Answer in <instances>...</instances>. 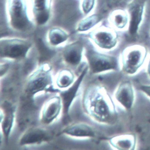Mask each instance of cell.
Instances as JSON below:
<instances>
[{
	"label": "cell",
	"instance_id": "cell-1",
	"mask_svg": "<svg viewBox=\"0 0 150 150\" xmlns=\"http://www.w3.org/2000/svg\"><path fill=\"white\" fill-rule=\"evenodd\" d=\"M81 106L84 112L98 124L114 125L118 120V112L112 98L105 86L100 84H92L85 89Z\"/></svg>",
	"mask_w": 150,
	"mask_h": 150
},
{
	"label": "cell",
	"instance_id": "cell-2",
	"mask_svg": "<svg viewBox=\"0 0 150 150\" xmlns=\"http://www.w3.org/2000/svg\"><path fill=\"white\" fill-rule=\"evenodd\" d=\"M5 9L8 24L12 30L27 32L35 26L28 0H5Z\"/></svg>",
	"mask_w": 150,
	"mask_h": 150
},
{
	"label": "cell",
	"instance_id": "cell-3",
	"mask_svg": "<svg viewBox=\"0 0 150 150\" xmlns=\"http://www.w3.org/2000/svg\"><path fill=\"white\" fill-rule=\"evenodd\" d=\"M54 81L52 74V66L49 62L40 64L28 76L24 86V94L29 98H33L37 94L54 89Z\"/></svg>",
	"mask_w": 150,
	"mask_h": 150
},
{
	"label": "cell",
	"instance_id": "cell-4",
	"mask_svg": "<svg viewBox=\"0 0 150 150\" xmlns=\"http://www.w3.org/2000/svg\"><path fill=\"white\" fill-rule=\"evenodd\" d=\"M33 45V41L29 39L2 37L0 39V57L4 59L23 60L28 57Z\"/></svg>",
	"mask_w": 150,
	"mask_h": 150
},
{
	"label": "cell",
	"instance_id": "cell-5",
	"mask_svg": "<svg viewBox=\"0 0 150 150\" xmlns=\"http://www.w3.org/2000/svg\"><path fill=\"white\" fill-rule=\"evenodd\" d=\"M84 58L88 71L94 75L108 71L121 70L120 59L114 55L99 52L91 48H86Z\"/></svg>",
	"mask_w": 150,
	"mask_h": 150
},
{
	"label": "cell",
	"instance_id": "cell-6",
	"mask_svg": "<svg viewBox=\"0 0 150 150\" xmlns=\"http://www.w3.org/2000/svg\"><path fill=\"white\" fill-rule=\"evenodd\" d=\"M147 56L145 46L134 44L125 47L120 55L121 70L128 75L136 74L144 64Z\"/></svg>",
	"mask_w": 150,
	"mask_h": 150
},
{
	"label": "cell",
	"instance_id": "cell-7",
	"mask_svg": "<svg viewBox=\"0 0 150 150\" xmlns=\"http://www.w3.org/2000/svg\"><path fill=\"white\" fill-rule=\"evenodd\" d=\"M88 39L97 48L104 51H111L118 44V35L111 26L98 25L88 32Z\"/></svg>",
	"mask_w": 150,
	"mask_h": 150
},
{
	"label": "cell",
	"instance_id": "cell-8",
	"mask_svg": "<svg viewBox=\"0 0 150 150\" xmlns=\"http://www.w3.org/2000/svg\"><path fill=\"white\" fill-rule=\"evenodd\" d=\"M88 71V68L87 65L81 71L80 74L76 78L74 82L70 86L64 89L57 91L58 94L60 96L62 102V116L63 119L64 120L69 117V113L71 105L74 99L78 95V92L81 86V83Z\"/></svg>",
	"mask_w": 150,
	"mask_h": 150
},
{
	"label": "cell",
	"instance_id": "cell-9",
	"mask_svg": "<svg viewBox=\"0 0 150 150\" xmlns=\"http://www.w3.org/2000/svg\"><path fill=\"white\" fill-rule=\"evenodd\" d=\"M30 14L36 26H44L52 15L53 0H28Z\"/></svg>",
	"mask_w": 150,
	"mask_h": 150
},
{
	"label": "cell",
	"instance_id": "cell-10",
	"mask_svg": "<svg viewBox=\"0 0 150 150\" xmlns=\"http://www.w3.org/2000/svg\"><path fill=\"white\" fill-rule=\"evenodd\" d=\"M146 0H131L126 10L129 16L128 32L131 36L138 34L143 22Z\"/></svg>",
	"mask_w": 150,
	"mask_h": 150
},
{
	"label": "cell",
	"instance_id": "cell-11",
	"mask_svg": "<svg viewBox=\"0 0 150 150\" xmlns=\"http://www.w3.org/2000/svg\"><path fill=\"white\" fill-rule=\"evenodd\" d=\"M53 134L51 131L40 126H32L27 129L20 136V146L38 145L52 140Z\"/></svg>",
	"mask_w": 150,
	"mask_h": 150
},
{
	"label": "cell",
	"instance_id": "cell-12",
	"mask_svg": "<svg viewBox=\"0 0 150 150\" xmlns=\"http://www.w3.org/2000/svg\"><path fill=\"white\" fill-rule=\"evenodd\" d=\"M16 106L15 104L4 100L1 104V131L4 141L7 144L13 130L16 118Z\"/></svg>",
	"mask_w": 150,
	"mask_h": 150
},
{
	"label": "cell",
	"instance_id": "cell-13",
	"mask_svg": "<svg viewBox=\"0 0 150 150\" xmlns=\"http://www.w3.org/2000/svg\"><path fill=\"white\" fill-rule=\"evenodd\" d=\"M63 111V105L59 94L53 95L43 104L39 116L40 122L44 125L53 124Z\"/></svg>",
	"mask_w": 150,
	"mask_h": 150
},
{
	"label": "cell",
	"instance_id": "cell-14",
	"mask_svg": "<svg viewBox=\"0 0 150 150\" xmlns=\"http://www.w3.org/2000/svg\"><path fill=\"white\" fill-rule=\"evenodd\" d=\"M86 48L81 40L78 39L66 45L62 49L61 58L67 65L79 66L84 57Z\"/></svg>",
	"mask_w": 150,
	"mask_h": 150
},
{
	"label": "cell",
	"instance_id": "cell-15",
	"mask_svg": "<svg viewBox=\"0 0 150 150\" xmlns=\"http://www.w3.org/2000/svg\"><path fill=\"white\" fill-rule=\"evenodd\" d=\"M114 98L125 110L131 111L135 99V90L132 83L129 80L121 82L115 88Z\"/></svg>",
	"mask_w": 150,
	"mask_h": 150
},
{
	"label": "cell",
	"instance_id": "cell-16",
	"mask_svg": "<svg viewBox=\"0 0 150 150\" xmlns=\"http://www.w3.org/2000/svg\"><path fill=\"white\" fill-rule=\"evenodd\" d=\"M60 134L75 138H96L97 131L91 125L83 122H73L66 125L60 132Z\"/></svg>",
	"mask_w": 150,
	"mask_h": 150
},
{
	"label": "cell",
	"instance_id": "cell-17",
	"mask_svg": "<svg viewBox=\"0 0 150 150\" xmlns=\"http://www.w3.org/2000/svg\"><path fill=\"white\" fill-rule=\"evenodd\" d=\"M107 141L113 149L117 150H134L137 145V137L132 133L114 135Z\"/></svg>",
	"mask_w": 150,
	"mask_h": 150
},
{
	"label": "cell",
	"instance_id": "cell-18",
	"mask_svg": "<svg viewBox=\"0 0 150 150\" xmlns=\"http://www.w3.org/2000/svg\"><path fill=\"white\" fill-rule=\"evenodd\" d=\"M69 33L60 26H53L46 32V39L47 44L52 47H57L66 43L69 39Z\"/></svg>",
	"mask_w": 150,
	"mask_h": 150
},
{
	"label": "cell",
	"instance_id": "cell-19",
	"mask_svg": "<svg viewBox=\"0 0 150 150\" xmlns=\"http://www.w3.org/2000/svg\"><path fill=\"white\" fill-rule=\"evenodd\" d=\"M103 20V17L98 14L91 13L84 16L76 24L75 30L78 33L89 32L99 25Z\"/></svg>",
	"mask_w": 150,
	"mask_h": 150
},
{
	"label": "cell",
	"instance_id": "cell-20",
	"mask_svg": "<svg viewBox=\"0 0 150 150\" xmlns=\"http://www.w3.org/2000/svg\"><path fill=\"white\" fill-rule=\"evenodd\" d=\"M110 26L116 30H123L128 28L129 16L126 9H116L112 11L108 18Z\"/></svg>",
	"mask_w": 150,
	"mask_h": 150
},
{
	"label": "cell",
	"instance_id": "cell-21",
	"mask_svg": "<svg viewBox=\"0 0 150 150\" xmlns=\"http://www.w3.org/2000/svg\"><path fill=\"white\" fill-rule=\"evenodd\" d=\"M74 72L70 69H60L56 74L54 84L57 90L64 89L70 86L76 81Z\"/></svg>",
	"mask_w": 150,
	"mask_h": 150
},
{
	"label": "cell",
	"instance_id": "cell-22",
	"mask_svg": "<svg viewBox=\"0 0 150 150\" xmlns=\"http://www.w3.org/2000/svg\"><path fill=\"white\" fill-rule=\"evenodd\" d=\"M96 3L97 0H80L79 9L80 12L84 16L93 13Z\"/></svg>",
	"mask_w": 150,
	"mask_h": 150
},
{
	"label": "cell",
	"instance_id": "cell-23",
	"mask_svg": "<svg viewBox=\"0 0 150 150\" xmlns=\"http://www.w3.org/2000/svg\"><path fill=\"white\" fill-rule=\"evenodd\" d=\"M139 90L150 98V85L142 84L139 86Z\"/></svg>",
	"mask_w": 150,
	"mask_h": 150
},
{
	"label": "cell",
	"instance_id": "cell-24",
	"mask_svg": "<svg viewBox=\"0 0 150 150\" xmlns=\"http://www.w3.org/2000/svg\"><path fill=\"white\" fill-rule=\"evenodd\" d=\"M9 69V64L8 63H1V78L5 75Z\"/></svg>",
	"mask_w": 150,
	"mask_h": 150
},
{
	"label": "cell",
	"instance_id": "cell-25",
	"mask_svg": "<svg viewBox=\"0 0 150 150\" xmlns=\"http://www.w3.org/2000/svg\"><path fill=\"white\" fill-rule=\"evenodd\" d=\"M146 72H147L148 75L150 77V56H149V60H148V62Z\"/></svg>",
	"mask_w": 150,
	"mask_h": 150
}]
</instances>
